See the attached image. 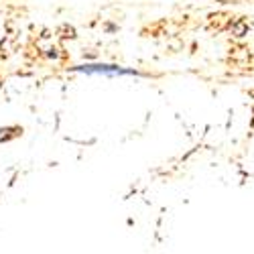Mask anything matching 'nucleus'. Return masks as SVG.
Instances as JSON below:
<instances>
[{"label": "nucleus", "instance_id": "nucleus-1", "mask_svg": "<svg viewBox=\"0 0 254 254\" xmlns=\"http://www.w3.org/2000/svg\"><path fill=\"white\" fill-rule=\"evenodd\" d=\"M75 71H83V73H108V75H136V71L124 69V67H118V65H81V67H75Z\"/></svg>", "mask_w": 254, "mask_h": 254}]
</instances>
